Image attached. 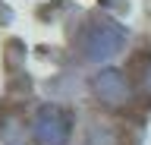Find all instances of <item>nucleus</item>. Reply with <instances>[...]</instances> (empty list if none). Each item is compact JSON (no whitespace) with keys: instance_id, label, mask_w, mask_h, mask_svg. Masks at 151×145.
Here are the masks:
<instances>
[{"instance_id":"1","label":"nucleus","mask_w":151,"mask_h":145,"mask_svg":"<svg viewBox=\"0 0 151 145\" xmlns=\"http://www.w3.org/2000/svg\"><path fill=\"white\" fill-rule=\"evenodd\" d=\"M123 44H126V29L116 25L110 19H98L91 22L82 35V54L85 60H91V63H104V60H110L113 54H120Z\"/></svg>"},{"instance_id":"2","label":"nucleus","mask_w":151,"mask_h":145,"mask_svg":"<svg viewBox=\"0 0 151 145\" xmlns=\"http://www.w3.org/2000/svg\"><path fill=\"white\" fill-rule=\"evenodd\" d=\"M69 114L57 104H44L38 107L35 120H32V136L38 145H66L69 139Z\"/></svg>"},{"instance_id":"3","label":"nucleus","mask_w":151,"mask_h":145,"mask_svg":"<svg viewBox=\"0 0 151 145\" xmlns=\"http://www.w3.org/2000/svg\"><path fill=\"white\" fill-rule=\"evenodd\" d=\"M91 92H94V98H98V101H104L107 107H120V104H126V101H129L132 85H129V79L123 76L120 69L107 66V69H101V73L91 79Z\"/></svg>"},{"instance_id":"4","label":"nucleus","mask_w":151,"mask_h":145,"mask_svg":"<svg viewBox=\"0 0 151 145\" xmlns=\"http://www.w3.org/2000/svg\"><path fill=\"white\" fill-rule=\"evenodd\" d=\"M142 88L151 95V57H145V63H142Z\"/></svg>"}]
</instances>
